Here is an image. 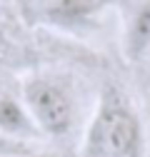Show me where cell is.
<instances>
[{"mask_svg":"<svg viewBox=\"0 0 150 157\" xmlns=\"http://www.w3.org/2000/svg\"><path fill=\"white\" fill-rule=\"evenodd\" d=\"M123 50L130 60H138L150 50V0H138L130 10L123 30Z\"/></svg>","mask_w":150,"mask_h":157,"instance_id":"5","label":"cell"},{"mask_svg":"<svg viewBox=\"0 0 150 157\" xmlns=\"http://www.w3.org/2000/svg\"><path fill=\"white\" fill-rule=\"evenodd\" d=\"M103 8V0H53L45 8V20L60 30L88 28Z\"/></svg>","mask_w":150,"mask_h":157,"instance_id":"4","label":"cell"},{"mask_svg":"<svg viewBox=\"0 0 150 157\" xmlns=\"http://www.w3.org/2000/svg\"><path fill=\"white\" fill-rule=\"evenodd\" d=\"M80 157H148L140 112L120 85H103L80 140Z\"/></svg>","mask_w":150,"mask_h":157,"instance_id":"1","label":"cell"},{"mask_svg":"<svg viewBox=\"0 0 150 157\" xmlns=\"http://www.w3.org/2000/svg\"><path fill=\"white\" fill-rule=\"evenodd\" d=\"M30 155V145L8 140L5 135H0V157H28Z\"/></svg>","mask_w":150,"mask_h":157,"instance_id":"6","label":"cell"},{"mask_svg":"<svg viewBox=\"0 0 150 157\" xmlns=\"http://www.w3.org/2000/svg\"><path fill=\"white\" fill-rule=\"evenodd\" d=\"M0 3H5V0H0Z\"/></svg>","mask_w":150,"mask_h":157,"instance_id":"7","label":"cell"},{"mask_svg":"<svg viewBox=\"0 0 150 157\" xmlns=\"http://www.w3.org/2000/svg\"><path fill=\"white\" fill-rule=\"evenodd\" d=\"M0 135H5L8 140L23 142V145H30L33 140L43 137L33 115L28 112L25 102L8 92L0 95Z\"/></svg>","mask_w":150,"mask_h":157,"instance_id":"3","label":"cell"},{"mask_svg":"<svg viewBox=\"0 0 150 157\" xmlns=\"http://www.w3.org/2000/svg\"><path fill=\"white\" fill-rule=\"evenodd\" d=\"M20 100L38 125L43 137L65 140L73 135L80 117L78 87L68 75L60 72H35L23 80Z\"/></svg>","mask_w":150,"mask_h":157,"instance_id":"2","label":"cell"}]
</instances>
